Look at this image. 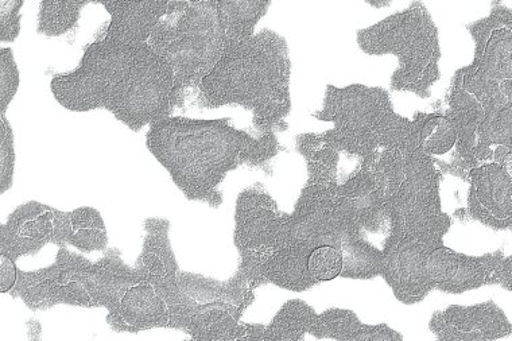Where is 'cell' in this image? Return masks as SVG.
Segmentation results:
<instances>
[{"label":"cell","mask_w":512,"mask_h":341,"mask_svg":"<svg viewBox=\"0 0 512 341\" xmlns=\"http://www.w3.org/2000/svg\"><path fill=\"white\" fill-rule=\"evenodd\" d=\"M336 203L349 223L360 231L390 227L389 180L382 153L363 160L354 177L337 186Z\"/></svg>","instance_id":"15"},{"label":"cell","mask_w":512,"mask_h":341,"mask_svg":"<svg viewBox=\"0 0 512 341\" xmlns=\"http://www.w3.org/2000/svg\"><path fill=\"white\" fill-rule=\"evenodd\" d=\"M23 0H0V41L14 42L21 33Z\"/></svg>","instance_id":"29"},{"label":"cell","mask_w":512,"mask_h":341,"mask_svg":"<svg viewBox=\"0 0 512 341\" xmlns=\"http://www.w3.org/2000/svg\"><path fill=\"white\" fill-rule=\"evenodd\" d=\"M150 48L172 68V107L181 106L185 92L199 88L226 49L216 0L189 2L180 13L166 15L149 38Z\"/></svg>","instance_id":"10"},{"label":"cell","mask_w":512,"mask_h":341,"mask_svg":"<svg viewBox=\"0 0 512 341\" xmlns=\"http://www.w3.org/2000/svg\"><path fill=\"white\" fill-rule=\"evenodd\" d=\"M343 254L332 246L318 247L310 254L308 270L310 277L321 282L333 281L343 273Z\"/></svg>","instance_id":"26"},{"label":"cell","mask_w":512,"mask_h":341,"mask_svg":"<svg viewBox=\"0 0 512 341\" xmlns=\"http://www.w3.org/2000/svg\"><path fill=\"white\" fill-rule=\"evenodd\" d=\"M146 146L189 201L223 204L220 185L227 174L247 165L269 168L282 150L277 134L252 135L235 129L231 118L189 119L169 116L151 124Z\"/></svg>","instance_id":"4"},{"label":"cell","mask_w":512,"mask_h":341,"mask_svg":"<svg viewBox=\"0 0 512 341\" xmlns=\"http://www.w3.org/2000/svg\"><path fill=\"white\" fill-rule=\"evenodd\" d=\"M309 335L316 339L339 341H403L402 333L387 324L368 325L359 320L354 310L332 308L320 313Z\"/></svg>","instance_id":"20"},{"label":"cell","mask_w":512,"mask_h":341,"mask_svg":"<svg viewBox=\"0 0 512 341\" xmlns=\"http://www.w3.org/2000/svg\"><path fill=\"white\" fill-rule=\"evenodd\" d=\"M424 274L432 292L461 294L491 285L512 290V258L502 250L472 257L444 244L426 257Z\"/></svg>","instance_id":"12"},{"label":"cell","mask_w":512,"mask_h":341,"mask_svg":"<svg viewBox=\"0 0 512 341\" xmlns=\"http://www.w3.org/2000/svg\"><path fill=\"white\" fill-rule=\"evenodd\" d=\"M137 266L123 261L119 248H108L103 258L91 262L84 255L58 248L52 266L37 271L18 270V281L9 293L21 298L30 310H48L57 305L116 309L131 286L145 281Z\"/></svg>","instance_id":"7"},{"label":"cell","mask_w":512,"mask_h":341,"mask_svg":"<svg viewBox=\"0 0 512 341\" xmlns=\"http://www.w3.org/2000/svg\"><path fill=\"white\" fill-rule=\"evenodd\" d=\"M418 126V142L430 157L449 153L456 146L457 131L452 120L444 112H417L414 115Z\"/></svg>","instance_id":"24"},{"label":"cell","mask_w":512,"mask_h":341,"mask_svg":"<svg viewBox=\"0 0 512 341\" xmlns=\"http://www.w3.org/2000/svg\"><path fill=\"white\" fill-rule=\"evenodd\" d=\"M111 15L107 40L123 45L149 42L155 26L168 14L169 2H96Z\"/></svg>","instance_id":"19"},{"label":"cell","mask_w":512,"mask_h":341,"mask_svg":"<svg viewBox=\"0 0 512 341\" xmlns=\"http://www.w3.org/2000/svg\"><path fill=\"white\" fill-rule=\"evenodd\" d=\"M316 310L302 300H290L283 304L273 321L266 325L262 341H301L309 335Z\"/></svg>","instance_id":"22"},{"label":"cell","mask_w":512,"mask_h":341,"mask_svg":"<svg viewBox=\"0 0 512 341\" xmlns=\"http://www.w3.org/2000/svg\"><path fill=\"white\" fill-rule=\"evenodd\" d=\"M143 228L145 240L135 266L145 273L147 281L151 282L168 302L172 315L170 329L184 332L195 310L196 301L182 292L178 285L177 275L180 267L170 243V222L159 217H150L143 223Z\"/></svg>","instance_id":"13"},{"label":"cell","mask_w":512,"mask_h":341,"mask_svg":"<svg viewBox=\"0 0 512 341\" xmlns=\"http://www.w3.org/2000/svg\"><path fill=\"white\" fill-rule=\"evenodd\" d=\"M290 76L286 38L263 29L224 50L215 69L197 88V103L208 110L242 107L252 112L258 134L283 133L289 129L286 118L292 112Z\"/></svg>","instance_id":"5"},{"label":"cell","mask_w":512,"mask_h":341,"mask_svg":"<svg viewBox=\"0 0 512 341\" xmlns=\"http://www.w3.org/2000/svg\"><path fill=\"white\" fill-rule=\"evenodd\" d=\"M18 267L14 259L0 254V292L10 293L18 281Z\"/></svg>","instance_id":"30"},{"label":"cell","mask_w":512,"mask_h":341,"mask_svg":"<svg viewBox=\"0 0 512 341\" xmlns=\"http://www.w3.org/2000/svg\"><path fill=\"white\" fill-rule=\"evenodd\" d=\"M312 116L335 126L314 134L318 141L362 161L398 146L411 129V120L395 112L389 91L363 84H328L323 108Z\"/></svg>","instance_id":"8"},{"label":"cell","mask_w":512,"mask_h":341,"mask_svg":"<svg viewBox=\"0 0 512 341\" xmlns=\"http://www.w3.org/2000/svg\"><path fill=\"white\" fill-rule=\"evenodd\" d=\"M380 153L389 180L390 219L380 277L399 302L420 304L432 292L425 279V259L444 246L453 224L452 217L442 211L440 185L444 174L434 157L422 151L415 119L398 146Z\"/></svg>","instance_id":"2"},{"label":"cell","mask_w":512,"mask_h":341,"mask_svg":"<svg viewBox=\"0 0 512 341\" xmlns=\"http://www.w3.org/2000/svg\"><path fill=\"white\" fill-rule=\"evenodd\" d=\"M89 2H54L44 0L38 11V34L46 37H61L75 29L81 10Z\"/></svg>","instance_id":"25"},{"label":"cell","mask_w":512,"mask_h":341,"mask_svg":"<svg viewBox=\"0 0 512 341\" xmlns=\"http://www.w3.org/2000/svg\"><path fill=\"white\" fill-rule=\"evenodd\" d=\"M370 3L371 6H374L376 7V9H380V7H386V6H390L391 3L390 2H382V3H371V2H368Z\"/></svg>","instance_id":"31"},{"label":"cell","mask_w":512,"mask_h":341,"mask_svg":"<svg viewBox=\"0 0 512 341\" xmlns=\"http://www.w3.org/2000/svg\"><path fill=\"white\" fill-rule=\"evenodd\" d=\"M106 321L114 332L138 333L155 328L170 329L172 315L164 296L145 279L124 293L116 309L108 312Z\"/></svg>","instance_id":"18"},{"label":"cell","mask_w":512,"mask_h":341,"mask_svg":"<svg viewBox=\"0 0 512 341\" xmlns=\"http://www.w3.org/2000/svg\"><path fill=\"white\" fill-rule=\"evenodd\" d=\"M296 149L305 158L308 181L290 215L279 211L262 184L240 192L234 234L238 271L255 289L271 284L306 292L318 285L309 274L310 254L318 247L332 246L343 254L341 277H379L382 250L368 243L337 208L339 151L318 141L314 133L297 135Z\"/></svg>","instance_id":"1"},{"label":"cell","mask_w":512,"mask_h":341,"mask_svg":"<svg viewBox=\"0 0 512 341\" xmlns=\"http://www.w3.org/2000/svg\"><path fill=\"white\" fill-rule=\"evenodd\" d=\"M467 30L475 41V57L453 80L484 110L471 170L486 162L512 161V10L495 2L491 13L469 23Z\"/></svg>","instance_id":"6"},{"label":"cell","mask_w":512,"mask_h":341,"mask_svg":"<svg viewBox=\"0 0 512 341\" xmlns=\"http://www.w3.org/2000/svg\"><path fill=\"white\" fill-rule=\"evenodd\" d=\"M429 329L438 340L444 341H495L512 335L510 320L492 300L436 310L429 321Z\"/></svg>","instance_id":"17"},{"label":"cell","mask_w":512,"mask_h":341,"mask_svg":"<svg viewBox=\"0 0 512 341\" xmlns=\"http://www.w3.org/2000/svg\"><path fill=\"white\" fill-rule=\"evenodd\" d=\"M182 292L196 301L184 333L196 341H236L242 317L255 301V288L240 271L227 281L178 271Z\"/></svg>","instance_id":"11"},{"label":"cell","mask_w":512,"mask_h":341,"mask_svg":"<svg viewBox=\"0 0 512 341\" xmlns=\"http://www.w3.org/2000/svg\"><path fill=\"white\" fill-rule=\"evenodd\" d=\"M21 76L13 49L3 48L0 52V115H6L7 108L17 95Z\"/></svg>","instance_id":"27"},{"label":"cell","mask_w":512,"mask_h":341,"mask_svg":"<svg viewBox=\"0 0 512 341\" xmlns=\"http://www.w3.org/2000/svg\"><path fill=\"white\" fill-rule=\"evenodd\" d=\"M71 215L50 205L29 201L15 209L0 228V254L14 259L40 253L46 244L69 246Z\"/></svg>","instance_id":"14"},{"label":"cell","mask_w":512,"mask_h":341,"mask_svg":"<svg viewBox=\"0 0 512 341\" xmlns=\"http://www.w3.org/2000/svg\"><path fill=\"white\" fill-rule=\"evenodd\" d=\"M358 45L368 56L393 54L399 67L391 76L395 92H410L421 99L432 96L441 79L438 27L428 7L413 2L406 10L358 31Z\"/></svg>","instance_id":"9"},{"label":"cell","mask_w":512,"mask_h":341,"mask_svg":"<svg viewBox=\"0 0 512 341\" xmlns=\"http://www.w3.org/2000/svg\"><path fill=\"white\" fill-rule=\"evenodd\" d=\"M69 215H71L69 246L76 247L77 250L87 254L107 250L106 223L98 209L81 207L69 212Z\"/></svg>","instance_id":"23"},{"label":"cell","mask_w":512,"mask_h":341,"mask_svg":"<svg viewBox=\"0 0 512 341\" xmlns=\"http://www.w3.org/2000/svg\"><path fill=\"white\" fill-rule=\"evenodd\" d=\"M469 184L465 215L495 231L512 227L511 168L498 162L476 166L463 178Z\"/></svg>","instance_id":"16"},{"label":"cell","mask_w":512,"mask_h":341,"mask_svg":"<svg viewBox=\"0 0 512 341\" xmlns=\"http://www.w3.org/2000/svg\"><path fill=\"white\" fill-rule=\"evenodd\" d=\"M270 6L271 2H259V0H234V2L216 0L226 49L254 36L256 25L265 17Z\"/></svg>","instance_id":"21"},{"label":"cell","mask_w":512,"mask_h":341,"mask_svg":"<svg viewBox=\"0 0 512 341\" xmlns=\"http://www.w3.org/2000/svg\"><path fill=\"white\" fill-rule=\"evenodd\" d=\"M0 193L5 195L13 188L15 169L14 133L6 115H0Z\"/></svg>","instance_id":"28"},{"label":"cell","mask_w":512,"mask_h":341,"mask_svg":"<svg viewBox=\"0 0 512 341\" xmlns=\"http://www.w3.org/2000/svg\"><path fill=\"white\" fill-rule=\"evenodd\" d=\"M174 75L150 45L95 41L79 68L50 81L54 99L73 112L107 110L138 133L172 116Z\"/></svg>","instance_id":"3"}]
</instances>
